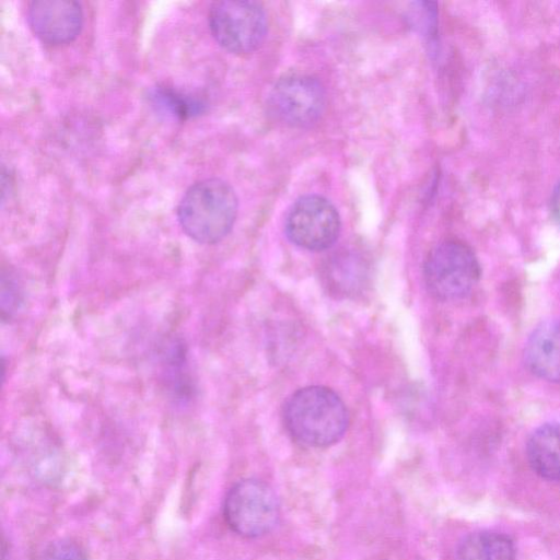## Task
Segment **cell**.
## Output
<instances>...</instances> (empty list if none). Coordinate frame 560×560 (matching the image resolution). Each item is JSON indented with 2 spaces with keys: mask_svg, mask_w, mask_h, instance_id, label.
I'll list each match as a JSON object with an SVG mask.
<instances>
[{
  "mask_svg": "<svg viewBox=\"0 0 560 560\" xmlns=\"http://www.w3.org/2000/svg\"><path fill=\"white\" fill-rule=\"evenodd\" d=\"M283 421L299 443L313 447L329 446L339 441L349 424V413L340 397L330 388L308 386L287 400Z\"/></svg>",
  "mask_w": 560,
  "mask_h": 560,
  "instance_id": "cell-1",
  "label": "cell"
},
{
  "mask_svg": "<svg viewBox=\"0 0 560 560\" xmlns=\"http://www.w3.org/2000/svg\"><path fill=\"white\" fill-rule=\"evenodd\" d=\"M237 215V197L222 179L207 178L191 185L177 207L183 231L195 242L214 244L232 230Z\"/></svg>",
  "mask_w": 560,
  "mask_h": 560,
  "instance_id": "cell-2",
  "label": "cell"
},
{
  "mask_svg": "<svg viewBox=\"0 0 560 560\" xmlns=\"http://www.w3.org/2000/svg\"><path fill=\"white\" fill-rule=\"evenodd\" d=\"M479 278V261L472 249L460 241L448 240L438 244L423 265L425 287L441 301L467 296Z\"/></svg>",
  "mask_w": 560,
  "mask_h": 560,
  "instance_id": "cell-3",
  "label": "cell"
},
{
  "mask_svg": "<svg viewBox=\"0 0 560 560\" xmlns=\"http://www.w3.org/2000/svg\"><path fill=\"white\" fill-rule=\"evenodd\" d=\"M223 515L229 527L240 536L254 538L270 532L279 516L272 489L257 479L235 483L228 492Z\"/></svg>",
  "mask_w": 560,
  "mask_h": 560,
  "instance_id": "cell-4",
  "label": "cell"
},
{
  "mask_svg": "<svg viewBox=\"0 0 560 560\" xmlns=\"http://www.w3.org/2000/svg\"><path fill=\"white\" fill-rule=\"evenodd\" d=\"M210 31L224 49L234 54L256 50L267 34V18L256 1H218L209 12Z\"/></svg>",
  "mask_w": 560,
  "mask_h": 560,
  "instance_id": "cell-5",
  "label": "cell"
},
{
  "mask_svg": "<svg viewBox=\"0 0 560 560\" xmlns=\"http://www.w3.org/2000/svg\"><path fill=\"white\" fill-rule=\"evenodd\" d=\"M326 105L324 86L317 78L301 72L284 74L271 88L267 107L279 122L307 127L316 122Z\"/></svg>",
  "mask_w": 560,
  "mask_h": 560,
  "instance_id": "cell-6",
  "label": "cell"
},
{
  "mask_svg": "<svg viewBox=\"0 0 560 560\" xmlns=\"http://www.w3.org/2000/svg\"><path fill=\"white\" fill-rule=\"evenodd\" d=\"M340 228L337 209L319 195L299 198L288 211L284 224L289 240L308 250L329 248L337 241Z\"/></svg>",
  "mask_w": 560,
  "mask_h": 560,
  "instance_id": "cell-7",
  "label": "cell"
},
{
  "mask_svg": "<svg viewBox=\"0 0 560 560\" xmlns=\"http://www.w3.org/2000/svg\"><path fill=\"white\" fill-rule=\"evenodd\" d=\"M27 21L42 42L62 45L79 35L83 11L81 4L72 0H36L28 5Z\"/></svg>",
  "mask_w": 560,
  "mask_h": 560,
  "instance_id": "cell-8",
  "label": "cell"
},
{
  "mask_svg": "<svg viewBox=\"0 0 560 560\" xmlns=\"http://www.w3.org/2000/svg\"><path fill=\"white\" fill-rule=\"evenodd\" d=\"M524 360L537 377L560 382V318L545 319L535 327L526 341Z\"/></svg>",
  "mask_w": 560,
  "mask_h": 560,
  "instance_id": "cell-9",
  "label": "cell"
},
{
  "mask_svg": "<svg viewBox=\"0 0 560 560\" xmlns=\"http://www.w3.org/2000/svg\"><path fill=\"white\" fill-rule=\"evenodd\" d=\"M322 276L331 294L349 298L361 293L368 284L369 267L359 254L342 252L330 257Z\"/></svg>",
  "mask_w": 560,
  "mask_h": 560,
  "instance_id": "cell-10",
  "label": "cell"
},
{
  "mask_svg": "<svg viewBox=\"0 0 560 560\" xmlns=\"http://www.w3.org/2000/svg\"><path fill=\"white\" fill-rule=\"evenodd\" d=\"M526 454L532 469L541 478L560 481V422H547L529 436Z\"/></svg>",
  "mask_w": 560,
  "mask_h": 560,
  "instance_id": "cell-11",
  "label": "cell"
},
{
  "mask_svg": "<svg viewBox=\"0 0 560 560\" xmlns=\"http://www.w3.org/2000/svg\"><path fill=\"white\" fill-rule=\"evenodd\" d=\"M513 540L497 532L470 534L457 548V560H515Z\"/></svg>",
  "mask_w": 560,
  "mask_h": 560,
  "instance_id": "cell-12",
  "label": "cell"
},
{
  "mask_svg": "<svg viewBox=\"0 0 560 560\" xmlns=\"http://www.w3.org/2000/svg\"><path fill=\"white\" fill-rule=\"evenodd\" d=\"M153 104L170 115L187 119L205 109L202 101L167 86H158L152 92Z\"/></svg>",
  "mask_w": 560,
  "mask_h": 560,
  "instance_id": "cell-13",
  "label": "cell"
},
{
  "mask_svg": "<svg viewBox=\"0 0 560 560\" xmlns=\"http://www.w3.org/2000/svg\"><path fill=\"white\" fill-rule=\"evenodd\" d=\"M0 301L3 320L12 318L21 306L22 289L12 270L2 269Z\"/></svg>",
  "mask_w": 560,
  "mask_h": 560,
  "instance_id": "cell-14",
  "label": "cell"
},
{
  "mask_svg": "<svg viewBox=\"0 0 560 560\" xmlns=\"http://www.w3.org/2000/svg\"><path fill=\"white\" fill-rule=\"evenodd\" d=\"M36 560H90L83 547L74 540L61 538L49 542Z\"/></svg>",
  "mask_w": 560,
  "mask_h": 560,
  "instance_id": "cell-15",
  "label": "cell"
},
{
  "mask_svg": "<svg viewBox=\"0 0 560 560\" xmlns=\"http://www.w3.org/2000/svg\"><path fill=\"white\" fill-rule=\"evenodd\" d=\"M550 211L553 221L560 228V183L555 187L550 199Z\"/></svg>",
  "mask_w": 560,
  "mask_h": 560,
  "instance_id": "cell-16",
  "label": "cell"
}]
</instances>
